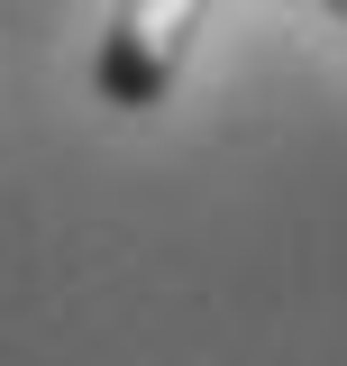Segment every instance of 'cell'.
<instances>
[{
	"label": "cell",
	"mask_w": 347,
	"mask_h": 366,
	"mask_svg": "<svg viewBox=\"0 0 347 366\" xmlns=\"http://www.w3.org/2000/svg\"><path fill=\"white\" fill-rule=\"evenodd\" d=\"M329 9H347V0H329Z\"/></svg>",
	"instance_id": "2"
},
{
	"label": "cell",
	"mask_w": 347,
	"mask_h": 366,
	"mask_svg": "<svg viewBox=\"0 0 347 366\" xmlns=\"http://www.w3.org/2000/svg\"><path fill=\"white\" fill-rule=\"evenodd\" d=\"M211 0H119V28L101 46V101L110 110H146L165 101V83L183 74V46L201 28Z\"/></svg>",
	"instance_id": "1"
}]
</instances>
